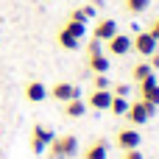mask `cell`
I'll list each match as a JSON object with an SVG mask.
<instances>
[{
	"label": "cell",
	"instance_id": "cell-1",
	"mask_svg": "<svg viewBox=\"0 0 159 159\" xmlns=\"http://www.w3.org/2000/svg\"><path fill=\"white\" fill-rule=\"evenodd\" d=\"M53 159H67L78 154V137L75 134H64V137H53V143L48 145Z\"/></svg>",
	"mask_w": 159,
	"mask_h": 159
},
{
	"label": "cell",
	"instance_id": "cell-2",
	"mask_svg": "<svg viewBox=\"0 0 159 159\" xmlns=\"http://www.w3.org/2000/svg\"><path fill=\"white\" fill-rule=\"evenodd\" d=\"M154 112H157V106H151V103H145V101H134V103H129V112L123 115L131 126H143L145 120H151L154 117Z\"/></svg>",
	"mask_w": 159,
	"mask_h": 159
},
{
	"label": "cell",
	"instance_id": "cell-3",
	"mask_svg": "<svg viewBox=\"0 0 159 159\" xmlns=\"http://www.w3.org/2000/svg\"><path fill=\"white\" fill-rule=\"evenodd\" d=\"M53 131L48 129V126H42V123H36L34 129H31V151L34 154H45V148L53 143Z\"/></svg>",
	"mask_w": 159,
	"mask_h": 159
},
{
	"label": "cell",
	"instance_id": "cell-4",
	"mask_svg": "<svg viewBox=\"0 0 159 159\" xmlns=\"http://www.w3.org/2000/svg\"><path fill=\"white\" fill-rule=\"evenodd\" d=\"M157 48H159V39H154L148 31H137V34L131 36V50H137L143 59H148Z\"/></svg>",
	"mask_w": 159,
	"mask_h": 159
},
{
	"label": "cell",
	"instance_id": "cell-5",
	"mask_svg": "<svg viewBox=\"0 0 159 159\" xmlns=\"http://www.w3.org/2000/svg\"><path fill=\"white\" fill-rule=\"evenodd\" d=\"M48 95L50 98H56V101H73V98H81V89L75 87V84H70V81H56L50 89H48Z\"/></svg>",
	"mask_w": 159,
	"mask_h": 159
},
{
	"label": "cell",
	"instance_id": "cell-6",
	"mask_svg": "<svg viewBox=\"0 0 159 159\" xmlns=\"http://www.w3.org/2000/svg\"><path fill=\"white\" fill-rule=\"evenodd\" d=\"M117 148L120 151H131V148H140V143H143V134L137 131V126H129V129H120L117 131Z\"/></svg>",
	"mask_w": 159,
	"mask_h": 159
},
{
	"label": "cell",
	"instance_id": "cell-7",
	"mask_svg": "<svg viewBox=\"0 0 159 159\" xmlns=\"http://www.w3.org/2000/svg\"><path fill=\"white\" fill-rule=\"evenodd\" d=\"M140 101H145L151 106H159V84H157V75L154 73L145 81H140Z\"/></svg>",
	"mask_w": 159,
	"mask_h": 159
},
{
	"label": "cell",
	"instance_id": "cell-8",
	"mask_svg": "<svg viewBox=\"0 0 159 159\" xmlns=\"http://www.w3.org/2000/svg\"><path fill=\"white\" fill-rule=\"evenodd\" d=\"M103 45H106V50H109L112 56H126V53H131V36H129V34H120V31H117L112 39H106Z\"/></svg>",
	"mask_w": 159,
	"mask_h": 159
},
{
	"label": "cell",
	"instance_id": "cell-9",
	"mask_svg": "<svg viewBox=\"0 0 159 159\" xmlns=\"http://www.w3.org/2000/svg\"><path fill=\"white\" fill-rule=\"evenodd\" d=\"M109 103H112V89H92L87 98V109L95 112H109Z\"/></svg>",
	"mask_w": 159,
	"mask_h": 159
},
{
	"label": "cell",
	"instance_id": "cell-10",
	"mask_svg": "<svg viewBox=\"0 0 159 159\" xmlns=\"http://www.w3.org/2000/svg\"><path fill=\"white\" fill-rule=\"evenodd\" d=\"M115 34H117V20H112V17L98 20L95 28H92V39H98V42H106V39H112Z\"/></svg>",
	"mask_w": 159,
	"mask_h": 159
},
{
	"label": "cell",
	"instance_id": "cell-11",
	"mask_svg": "<svg viewBox=\"0 0 159 159\" xmlns=\"http://www.w3.org/2000/svg\"><path fill=\"white\" fill-rule=\"evenodd\" d=\"M106 157H109V143L103 137H95L81 154V159H106Z\"/></svg>",
	"mask_w": 159,
	"mask_h": 159
},
{
	"label": "cell",
	"instance_id": "cell-12",
	"mask_svg": "<svg viewBox=\"0 0 159 159\" xmlns=\"http://www.w3.org/2000/svg\"><path fill=\"white\" fill-rule=\"evenodd\" d=\"M25 98H28L31 103H42V101L48 98V87H45L42 81H31V84H25Z\"/></svg>",
	"mask_w": 159,
	"mask_h": 159
},
{
	"label": "cell",
	"instance_id": "cell-13",
	"mask_svg": "<svg viewBox=\"0 0 159 159\" xmlns=\"http://www.w3.org/2000/svg\"><path fill=\"white\" fill-rule=\"evenodd\" d=\"M87 64H89V70L92 73H106L109 70V56L101 50V53H89L87 56Z\"/></svg>",
	"mask_w": 159,
	"mask_h": 159
},
{
	"label": "cell",
	"instance_id": "cell-14",
	"mask_svg": "<svg viewBox=\"0 0 159 159\" xmlns=\"http://www.w3.org/2000/svg\"><path fill=\"white\" fill-rule=\"evenodd\" d=\"M81 115H87V101L81 98L64 101V117H81Z\"/></svg>",
	"mask_w": 159,
	"mask_h": 159
},
{
	"label": "cell",
	"instance_id": "cell-15",
	"mask_svg": "<svg viewBox=\"0 0 159 159\" xmlns=\"http://www.w3.org/2000/svg\"><path fill=\"white\" fill-rule=\"evenodd\" d=\"M56 42H59L64 50H75V48H81V39H78V36H73V34H67L64 28H59V34H56Z\"/></svg>",
	"mask_w": 159,
	"mask_h": 159
},
{
	"label": "cell",
	"instance_id": "cell-16",
	"mask_svg": "<svg viewBox=\"0 0 159 159\" xmlns=\"http://www.w3.org/2000/svg\"><path fill=\"white\" fill-rule=\"evenodd\" d=\"M92 17H95V6H84V8H73V11H70V20L84 22V25H87Z\"/></svg>",
	"mask_w": 159,
	"mask_h": 159
},
{
	"label": "cell",
	"instance_id": "cell-17",
	"mask_svg": "<svg viewBox=\"0 0 159 159\" xmlns=\"http://www.w3.org/2000/svg\"><path fill=\"white\" fill-rule=\"evenodd\" d=\"M151 73H154V70H151V64H148V59H145V61H137V64L131 67V78H134L137 84H140V81H145V78H148Z\"/></svg>",
	"mask_w": 159,
	"mask_h": 159
},
{
	"label": "cell",
	"instance_id": "cell-18",
	"mask_svg": "<svg viewBox=\"0 0 159 159\" xmlns=\"http://www.w3.org/2000/svg\"><path fill=\"white\" fill-rule=\"evenodd\" d=\"M109 112H112V115H117V117H123V115L129 112V101H126V95H112Z\"/></svg>",
	"mask_w": 159,
	"mask_h": 159
},
{
	"label": "cell",
	"instance_id": "cell-19",
	"mask_svg": "<svg viewBox=\"0 0 159 159\" xmlns=\"http://www.w3.org/2000/svg\"><path fill=\"white\" fill-rule=\"evenodd\" d=\"M151 6V0H123V8L131 14V17H137V14H143L145 8Z\"/></svg>",
	"mask_w": 159,
	"mask_h": 159
},
{
	"label": "cell",
	"instance_id": "cell-20",
	"mask_svg": "<svg viewBox=\"0 0 159 159\" xmlns=\"http://www.w3.org/2000/svg\"><path fill=\"white\" fill-rule=\"evenodd\" d=\"M61 28H64L67 34H73V36H78V39H81V36L87 34V25H84V22H75V20H67V22H64Z\"/></svg>",
	"mask_w": 159,
	"mask_h": 159
},
{
	"label": "cell",
	"instance_id": "cell-21",
	"mask_svg": "<svg viewBox=\"0 0 159 159\" xmlns=\"http://www.w3.org/2000/svg\"><path fill=\"white\" fill-rule=\"evenodd\" d=\"M92 89H112V81L106 78V73H95L92 75Z\"/></svg>",
	"mask_w": 159,
	"mask_h": 159
},
{
	"label": "cell",
	"instance_id": "cell-22",
	"mask_svg": "<svg viewBox=\"0 0 159 159\" xmlns=\"http://www.w3.org/2000/svg\"><path fill=\"white\" fill-rule=\"evenodd\" d=\"M123 159H145V154L140 148H131V151H123Z\"/></svg>",
	"mask_w": 159,
	"mask_h": 159
},
{
	"label": "cell",
	"instance_id": "cell-23",
	"mask_svg": "<svg viewBox=\"0 0 159 159\" xmlns=\"http://www.w3.org/2000/svg\"><path fill=\"white\" fill-rule=\"evenodd\" d=\"M148 34H151L154 39H159V17H154V20L148 22Z\"/></svg>",
	"mask_w": 159,
	"mask_h": 159
},
{
	"label": "cell",
	"instance_id": "cell-24",
	"mask_svg": "<svg viewBox=\"0 0 159 159\" xmlns=\"http://www.w3.org/2000/svg\"><path fill=\"white\" fill-rule=\"evenodd\" d=\"M148 64H151V70H159V48L148 56Z\"/></svg>",
	"mask_w": 159,
	"mask_h": 159
},
{
	"label": "cell",
	"instance_id": "cell-25",
	"mask_svg": "<svg viewBox=\"0 0 159 159\" xmlns=\"http://www.w3.org/2000/svg\"><path fill=\"white\" fill-rule=\"evenodd\" d=\"M101 45H103V42H98V39H92V42L87 45V56H89V53H101Z\"/></svg>",
	"mask_w": 159,
	"mask_h": 159
}]
</instances>
